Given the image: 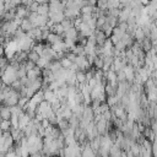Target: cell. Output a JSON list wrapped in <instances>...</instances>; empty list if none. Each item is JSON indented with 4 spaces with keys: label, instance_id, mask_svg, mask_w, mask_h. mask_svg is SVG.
<instances>
[{
    "label": "cell",
    "instance_id": "obj_1",
    "mask_svg": "<svg viewBox=\"0 0 157 157\" xmlns=\"http://www.w3.org/2000/svg\"><path fill=\"white\" fill-rule=\"evenodd\" d=\"M0 118L2 120H10V118H11V109H10V107L5 105V107L0 108Z\"/></svg>",
    "mask_w": 157,
    "mask_h": 157
},
{
    "label": "cell",
    "instance_id": "obj_2",
    "mask_svg": "<svg viewBox=\"0 0 157 157\" xmlns=\"http://www.w3.org/2000/svg\"><path fill=\"white\" fill-rule=\"evenodd\" d=\"M11 128H12V126H11L10 120H1V123H0V129L2 130V132L11 130Z\"/></svg>",
    "mask_w": 157,
    "mask_h": 157
},
{
    "label": "cell",
    "instance_id": "obj_3",
    "mask_svg": "<svg viewBox=\"0 0 157 157\" xmlns=\"http://www.w3.org/2000/svg\"><path fill=\"white\" fill-rule=\"evenodd\" d=\"M4 157H17V156H16V153L11 150V151H7V152L5 153V156H4Z\"/></svg>",
    "mask_w": 157,
    "mask_h": 157
}]
</instances>
